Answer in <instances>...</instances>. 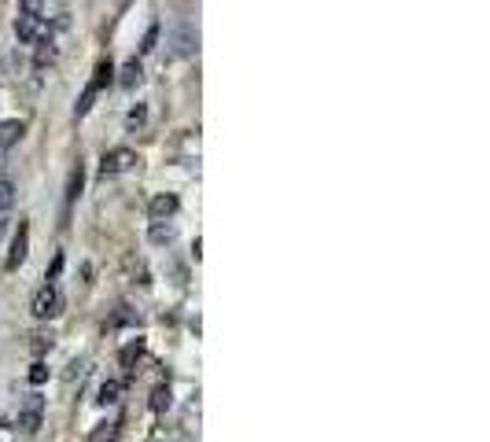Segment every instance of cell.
<instances>
[{"label": "cell", "mask_w": 490, "mask_h": 442, "mask_svg": "<svg viewBox=\"0 0 490 442\" xmlns=\"http://www.w3.org/2000/svg\"><path fill=\"white\" fill-rule=\"evenodd\" d=\"M41 417H45V398L41 395H30L22 402V409H19V417H15V427L22 435H33L37 427H41Z\"/></svg>", "instance_id": "obj_1"}, {"label": "cell", "mask_w": 490, "mask_h": 442, "mask_svg": "<svg viewBox=\"0 0 490 442\" xmlns=\"http://www.w3.org/2000/svg\"><path fill=\"white\" fill-rule=\"evenodd\" d=\"M33 317H41V321H48V317H56L59 310H63V295H59V288L56 284H45V288H37V295H33Z\"/></svg>", "instance_id": "obj_2"}, {"label": "cell", "mask_w": 490, "mask_h": 442, "mask_svg": "<svg viewBox=\"0 0 490 442\" xmlns=\"http://www.w3.org/2000/svg\"><path fill=\"white\" fill-rule=\"evenodd\" d=\"M133 166H137V151H129V148H114V151L103 155L100 174H103V177H118V174H125V170H133Z\"/></svg>", "instance_id": "obj_3"}, {"label": "cell", "mask_w": 490, "mask_h": 442, "mask_svg": "<svg viewBox=\"0 0 490 442\" xmlns=\"http://www.w3.org/2000/svg\"><path fill=\"white\" fill-rule=\"evenodd\" d=\"M26 254H30V225H26V221H19V232H15V240H11V251H8L4 269L15 273V269L26 262Z\"/></svg>", "instance_id": "obj_4"}, {"label": "cell", "mask_w": 490, "mask_h": 442, "mask_svg": "<svg viewBox=\"0 0 490 442\" xmlns=\"http://www.w3.org/2000/svg\"><path fill=\"white\" fill-rule=\"evenodd\" d=\"M170 41H174V52H177V56H192V52L199 48V33H196V26L177 22L174 30H170Z\"/></svg>", "instance_id": "obj_5"}, {"label": "cell", "mask_w": 490, "mask_h": 442, "mask_svg": "<svg viewBox=\"0 0 490 442\" xmlns=\"http://www.w3.org/2000/svg\"><path fill=\"white\" fill-rule=\"evenodd\" d=\"M48 30H45V19H37V15H19L15 19V37L22 45H33V41H41Z\"/></svg>", "instance_id": "obj_6"}, {"label": "cell", "mask_w": 490, "mask_h": 442, "mask_svg": "<svg viewBox=\"0 0 490 442\" xmlns=\"http://www.w3.org/2000/svg\"><path fill=\"white\" fill-rule=\"evenodd\" d=\"M177 196H170V192H162V196H155L151 199V206H148V214H151V221H166V218H174L177 214Z\"/></svg>", "instance_id": "obj_7"}, {"label": "cell", "mask_w": 490, "mask_h": 442, "mask_svg": "<svg viewBox=\"0 0 490 442\" xmlns=\"http://www.w3.org/2000/svg\"><path fill=\"white\" fill-rule=\"evenodd\" d=\"M118 82H122L125 89H133V85H140V82H144V67H140V59H129V63H125Z\"/></svg>", "instance_id": "obj_8"}, {"label": "cell", "mask_w": 490, "mask_h": 442, "mask_svg": "<svg viewBox=\"0 0 490 442\" xmlns=\"http://www.w3.org/2000/svg\"><path fill=\"white\" fill-rule=\"evenodd\" d=\"M148 236H151V243H155V247H166V243H174L177 229H174V225H166V221H155Z\"/></svg>", "instance_id": "obj_9"}, {"label": "cell", "mask_w": 490, "mask_h": 442, "mask_svg": "<svg viewBox=\"0 0 490 442\" xmlns=\"http://www.w3.org/2000/svg\"><path fill=\"white\" fill-rule=\"evenodd\" d=\"M22 122L19 119H11V122H4V125H0V148H11V144H15V140L22 137Z\"/></svg>", "instance_id": "obj_10"}, {"label": "cell", "mask_w": 490, "mask_h": 442, "mask_svg": "<svg viewBox=\"0 0 490 442\" xmlns=\"http://www.w3.org/2000/svg\"><path fill=\"white\" fill-rule=\"evenodd\" d=\"M82 185H85V166L77 162L70 170V181H67V203H74L77 196H82Z\"/></svg>", "instance_id": "obj_11"}, {"label": "cell", "mask_w": 490, "mask_h": 442, "mask_svg": "<svg viewBox=\"0 0 490 442\" xmlns=\"http://www.w3.org/2000/svg\"><path fill=\"white\" fill-rule=\"evenodd\" d=\"M96 93H100V89H96L93 82H89V85H85V93H82V100L74 103V119H85V114L93 111V100H96Z\"/></svg>", "instance_id": "obj_12"}, {"label": "cell", "mask_w": 490, "mask_h": 442, "mask_svg": "<svg viewBox=\"0 0 490 442\" xmlns=\"http://www.w3.org/2000/svg\"><path fill=\"white\" fill-rule=\"evenodd\" d=\"M111 82H114V67H111L107 59H100V63H96V74H93V85H96V89H107Z\"/></svg>", "instance_id": "obj_13"}, {"label": "cell", "mask_w": 490, "mask_h": 442, "mask_svg": "<svg viewBox=\"0 0 490 442\" xmlns=\"http://www.w3.org/2000/svg\"><path fill=\"white\" fill-rule=\"evenodd\" d=\"M151 409H155V413L170 409V387H166V383H159V387L151 391Z\"/></svg>", "instance_id": "obj_14"}, {"label": "cell", "mask_w": 490, "mask_h": 442, "mask_svg": "<svg viewBox=\"0 0 490 442\" xmlns=\"http://www.w3.org/2000/svg\"><path fill=\"white\" fill-rule=\"evenodd\" d=\"M118 395H122V383L107 380V383L100 387V406H114V402H118Z\"/></svg>", "instance_id": "obj_15"}, {"label": "cell", "mask_w": 490, "mask_h": 442, "mask_svg": "<svg viewBox=\"0 0 490 442\" xmlns=\"http://www.w3.org/2000/svg\"><path fill=\"white\" fill-rule=\"evenodd\" d=\"M144 122H148V107H144V103H137V107L125 114V125H129V129H140Z\"/></svg>", "instance_id": "obj_16"}, {"label": "cell", "mask_w": 490, "mask_h": 442, "mask_svg": "<svg viewBox=\"0 0 490 442\" xmlns=\"http://www.w3.org/2000/svg\"><path fill=\"white\" fill-rule=\"evenodd\" d=\"M41 11H45V0H22L19 4V15H37L41 19Z\"/></svg>", "instance_id": "obj_17"}, {"label": "cell", "mask_w": 490, "mask_h": 442, "mask_svg": "<svg viewBox=\"0 0 490 442\" xmlns=\"http://www.w3.org/2000/svg\"><path fill=\"white\" fill-rule=\"evenodd\" d=\"M140 350H144V343H140V340H137V343H129V346L122 350V365H125V369H129V365H133V361L140 358Z\"/></svg>", "instance_id": "obj_18"}, {"label": "cell", "mask_w": 490, "mask_h": 442, "mask_svg": "<svg viewBox=\"0 0 490 442\" xmlns=\"http://www.w3.org/2000/svg\"><path fill=\"white\" fill-rule=\"evenodd\" d=\"M45 380H48V365H45V361H37V365L30 369V383H33V387H41Z\"/></svg>", "instance_id": "obj_19"}, {"label": "cell", "mask_w": 490, "mask_h": 442, "mask_svg": "<svg viewBox=\"0 0 490 442\" xmlns=\"http://www.w3.org/2000/svg\"><path fill=\"white\" fill-rule=\"evenodd\" d=\"M155 45H159V26H148V33H144V45H140V52H155Z\"/></svg>", "instance_id": "obj_20"}, {"label": "cell", "mask_w": 490, "mask_h": 442, "mask_svg": "<svg viewBox=\"0 0 490 442\" xmlns=\"http://www.w3.org/2000/svg\"><path fill=\"white\" fill-rule=\"evenodd\" d=\"M59 269H63V254H56V258H52V269H48V284L59 277Z\"/></svg>", "instance_id": "obj_21"}, {"label": "cell", "mask_w": 490, "mask_h": 442, "mask_svg": "<svg viewBox=\"0 0 490 442\" xmlns=\"http://www.w3.org/2000/svg\"><path fill=\"white\" fill-rule=\"evenodd\" d=\"M114 4H118V8H125V4H129V0H114Z\"/></svg>", "instance_id": "obj_22"}]
</instances>
